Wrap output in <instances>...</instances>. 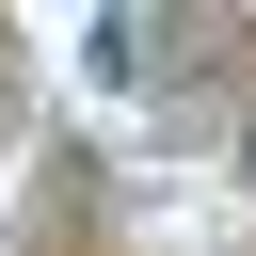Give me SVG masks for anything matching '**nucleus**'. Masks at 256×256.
I'll return each instance as SVG.
<instances>
[{
	"instance_id": "obj_1",
	"label": "nucleus",
	"mask_w": 256,
	"mask_h": 256,
	"mask_svg": "<svg viewBox=\"0 0 256 256\" xmlns=\"http://www.w3.org/2000/svg\"><path fill=\"white\" fill-rule=\"evenodd\" d=\"M240 176H256V128H240Z\"/></svg>"
}]
</instances>
